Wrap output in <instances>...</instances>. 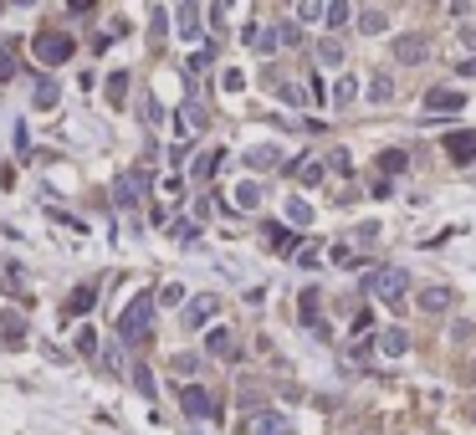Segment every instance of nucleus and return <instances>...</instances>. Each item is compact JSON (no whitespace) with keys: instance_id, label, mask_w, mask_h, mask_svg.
Returning <instances> with one entry per match:
<instances>
[{"instance_id":"nucleus-1","label":"nucleus","mask_w":476,"mask_h":435,"mask_svg":"<svg viewBox=\"0 0 476 435\" xmlns=\"http://www.w3.org/2000/svg\"><path fill=\"white\" fill-rule=\"evenodd\" d=\"M31 47H36V62H41V67H62V62L72 57V36H67V31H41Z\"/></svg>"},{"instance_id":"nucleus-2","label":"nucleus","mask_w":476,"mask_h":435,"mask_svg":"<svg viewBox=\"0 0 476 435\" xmlns=\"http://www.w3.org/2000/svg\"><path fill=\"white\" fill-rule=\"evenodd\" d=\"M405 287H410V277H405L400 267H384V272H374V277H369V292H374V297H384L389 308H400Z\"/></svg>"},{"instance_id":"nucleus-3","label":"nucleus","mask_w":476,"mask_h":435,"mask_svg":"<svg viewBox=\"0 0 476 435\" xmlns=\"http://www.w3.org/2000/svg\"><path fill=\"white\" fill-rule=\"evenodd\" d=\"M149 313H154V297H149V292H139V297L123 308V318H118V333H123V338L144 333V328H149Z\"/></svg>"},{"instance_id":"nucleus-4","label":"nucleus","mask_w":476,"mask_h":435,"mask_svg":"<svg viewBox=\"0 0 476 435\" xmlns=\"http://www.w3.org/2000/svg\"><path fill=\"white\" fill-rule=\"evenodd\" d=\"M180 405L190 410L195 420H205V415H221V405H215V400H210V389H200V384H185V389H180Z\"/></svg>"},{"instance_id":"nucleus-5","label":"nucleus","mask_w":476,"mask_h":435,"mask_svg":"<svg viewBox=\"0 0 476 435\" xmlns=\"http://www.w3.org/2000/svg\"><path fill=\"white\" fill-rule=\"evenodd\" d=\"M389 52H395L400 67H415V62H425V36L420 31H405V36H395V47H389Z\"/></svg>"},{"instance_id":"nucleus-6","label":"nucleus","mask_w":476,"mask_h":435,"mask_svg":"<svg viewBox=\"0 0 476 435\" xmlns=\"http://www.w3.org/2000/svg\"><path fill=\"white\" fill-rule=\"evenodd\" d=\"M425 108H436V113H456V108H466V98L456 93V87H430Z\"/></svg>"},{"instance_id":"nucleus-7","label":"nucleus","mask_w":476,"mask_h":435,"mask_svg":"<svg viewBox=\"0 0 476 435\" xmlns=\"http://www.w3.org/2000/svg\"><path fill=\"white\" fill-rule=\"evenodd\" d=\"M210 313H215V297H210V292H200V297H195L190 308H185V328H205Z\"/></svg>"},{"instance_id":"nucleus-8","label":"nucleus","mask_w":476,"mask_h":435,"mask_svg":"<svg viewBox=\"0 0 476 435\" xmlns=\"http://www.w3.org/2000/svg\"><path fill=\"white\" fill-rule=\"evenodd\" d=\"M287 415H277V410H262V415L251 420V435H287Z\"/></svg>"},{"instance_id":"nucleus-9","label":"nucleus","mask_w":476,"mask_h":435,"mask_svg":"<svg viewBox=\"0 0 476 435\" xmlns=\"http://www.w3.org/2000/svg\"><path fill=\"white\" fill-rule=\"evenodd\" d=\"M451 302H456V292H451V287H420V308H425V313H446Z\"/></svg>"},{"instance_id":"nucleus-10","label":"nucleus","mask_w":476,"mask_h":435,"mask_svg":"<svg viewBox=\"0 0 476 435\" xmlns=\"http://www.w3.org/2000/svg\"><path fill=\"white\" fill-rule=\"evenodd\" d=\"M446 149H451V159L471 164V159H476V134H451V139H446Z\"/></svg>"},{"instance_id":"nucleus-11","label":"nucleus","mask_w":476,"mask_h":435,"mask_svg":"<svg viewBox=\"0 0 476 435\" xmlns=\"http://www.w3.org/2000/svg\"><path fill=\"white\" fill-rule=\"evenodd\" d=\"M113 190H118V195H113V200H118V205H134V200H139V195H144V174H123V180H118Z\"/></svg>"},{"instance_id":"nucleus-12","label":"nucleus","mask_w":476,"mask_h":435,"mask_svg":"<svg viewBox=\"0 0 476 435\" xmlns=\"http://www.w3.org/2000/svg\"><path fill=\"white\" fill-rule=\"evenodd\" d=\"M405 348H410V333H405V328H384V333H379V354L395 359V354H405Z\"/></svg>"},{"instance_id":"nucleus-13","label":"nucleus","mask_w":476,"mask_h":435,"mask_svg":"<svg viewBox=\"0 0 476 435\" xmlns=\"http://www.w3.org/2000/svg\"><path fill=\"white\" fill-rule=\"evenodd\" d=\"M384 26H389V16H384L379 6H364V11H359V31L374 36V31H384Z\"/></svg>"},{"instance_id":"nucleus-14","label":"nucleus","mask_w":476,"mask_h":435,"mask_svg":"<svg viewBox=\"0 0 476 435\" xmlns=\"http://www.w3.org/2000/svg\"><path fill=\"white\" fill-rule=\"evenodd\" d=\"M175 21H180V36H190V41L200 36V26H195V21H200V6H180Z\"/></svg>"},{"instance_id":"nucleus-15","label":"nucleus","mask_w":476,"mask_h":435,"mask_svg":"<svg viewBox=\"0 0 476 435\" xmlns=\"http://www.w3.org/2000/svg\"><path fill=\"white\" fill-rule=\"evenodd\" d=\"M205 348H210V354H221V359H231V348H236V338H231V328H215V333L205 338Z\"/></svg>"},{"instance_id":"nucleus-16","label":"nucleus","mask_w":476,"mask_h":435,"mask_svg":"<svg viewBox=\"0 0 476 435\" xmlns=\"http://www.w3.org/2000/svg\"><path fill=\"white\" fill-rule=\"evenodd\" d=\"M354 98H359V82H354V77H338V82H333V103H338V108H349Z\"/></svg>"},{"instance_id":"nucleus-17","label":"nucleus","mask_w":476,"mask_h":435,"mask_svg":"<svg viewBox=\"0 0 476 435\" xmlns=\"http://www.w3.org/2000/svg\"><path fill=\"white\" fill-rule=\"evenodd\" d=\"M123 98H128V72H113V77H108V103L123 108Z\"/></svg>"},{"instance_id":"nucleus-18","label":"nucleus","mask_w":476,"mask_h":435,"mask_svg":"<svg viewBox=\"0 0 476 435\" xmlns=\"http://www.w3.org/2000/svg\"><path fill=\"white\" fill-rule=\"evenodd\" d=\"M236 205H241V210H256V205H262V190H256L251 180H246V185H236Z\"/></svg>"},{"instance_id":"nucleus-19","label":"nucleus","mask_w":476,"mask_h":435,"mask_svg":"<svg viewBox=\"0 0 476 435\" xmlns=\"http://www.w3.org/2000/svg\"><path fill=\"white\" fill-rule=\"evenodd\" d=\"M318 57L328 62V67H338V62H343V41H338V36H328V41H318Z\"/></svg>"},{"instance_id":"nucleus-20","label":"nucleus","mask_w":476,"mask_h":435,"mask_svg":"<svg viewBox=\"0 0 476 435\" xmlns=\"http://www.w3.org/2000/svg\"><path fill=\"white\" fill-rule=\"evenodd\" d=\"M302 318H308V328H323V318H318V287L302 292Z\"/></svg>"},{"instance_id":"nucleus-21","label":"nucleus","mask_w":476,"mask_h":435,"mask_svg":"<svg viewBox=\"0 0 476 435\" xmlns=\"http://www.w3.org/2000/svg\"><path fill=\"white\" fill-rule=\"evenodd\" d=\"M410 164V154H400V149H389V154H379V174H400Z\"/></svg>"},{"instance_id":"nucleus-22","label":"nucleus","mask_w":476,"mask_h":435,"mask_svg":"<svg viewBox=\"0 0 476 435\" xmlns=\"http://www.w3.org/2000/svg\"><path fill=\"white\" fill-rule=\"evenodd\" d=\"M246 164H251V169H277V149H251Z\"/></svg>"},{"instance_id":"nucleus-23","label":"nucleus","mask_w":476,"mask_h":435,"mask_svg":"<svg viewBox=\"0 0 476 435\" xmlns=\"http://www.w3.org/2000/svg\"><path fill=\"white\" fill-rule=\"evenodd\" d=\"M52 103H57V82L41 77V82H36V108H52Z\"/></svg>"},{"instance_id":"nucleus-24","label":"nucleus","mask_w":476,"mask_h":435,"mask_svg":"<svg viewBox=\"0 0 476 435\" xmlns=\"http://www.w3.org/2000/svg\"><path fill=\"white\" fill-rule=\"evenodd\" d=\"M16 72V57H11V41H0V82H11Z\"/></svg>"},{"instance_id":"nucleus-25","label":"nucleus","mask_w":476,"mask_h":435,"mask_svg":"<svg viewBox=\"0 0 476 435\" xmlns=\"http://www.w3.org/2000/svg\"><path fill=\"white\" fill-rule=\"evenodd\" d=\"M297 174H302V185H318V180H323V164L308 159V164H297Z\"/></svg>"},{"instance_id":"nucleus-26","label":"nucleus","mask_w":476,"mask_h":435,"mask_svg":"<svg viewBox=\"0 0 476 435\" xmlns=\"http://www.w3.org/2000/svg\"><path fill=\"white\" fill-rule=\"evenodd\" d=\"M134 384H139V395H154V374H149V369H144V364L134 369Z\"/></svg>"},{"instance_id":"nucleus-27","label":"nucleus","mask_w":476,"mask_h":435,"mask_svg":"<svg viewBox=\"0 0 476 435\" xmlns=\"http://www.w3.org/2000/svg\"><path fill=\"white\" fill-rule=\"evenodd\" d=\"M287 215H292L297 226H308V221H313V210H308V200H292V205H287Z\"/></svg>"},{"instance_id":"nucleus-28","label":"nucleus","mask_w":476,"mask_h":435,"mask_svg":"<svg viewBox=\"0 0 476 435\" xmlns=\"http://www.w3.org/2000/svg\"><path fill=\"white\" fill-rule=\"evenodd\" d=\"M195 369H200L195 354H175V374H195Z\"/></svg>"},{"instance_id":"nucleus-29","label":"nucleus","mask_w":476,"mask_h":435,"mask_svg":"<svg viewBox=\"0 0 476 435\" xmlns=\"http://www.w3.org/2000/svg\"><path fill=\"white\" fill-rule=\"evenodd\" d=\"M359 11L354 6H328V21H333V26H343V21H354Z\"/></svg>"},{"instance_id":"nucleus-30","label":"nucleus","mask_w":476,"mask_h":435,"mask_svg":"<svg viewBox=\"0 0 476 435\" xmlns=\"http://www.w3.org/2000/svg\"><path fill=\"white\" fill-rule=\"evenodd\" d=\"M169 231H175L180 241H195V236H200V231H195V221H175V226H169Z\"/></svg>"},{"instance_id":"nucleus-31","label":"nucleus","mask_w":476,"mask_h":435,"mask_svg":"<svg viewBox=\"0 0 476 435\" xmlns=\"http://www.w3.org/2000/svg\"><path fill=\"white\" fill-rule=\"evenodd\" d=\"M93 292H98V287H82V292L72 297V313H82V308H88V302H93Z\"/></svg>"},{"instance_id":"nucleus-32","label":"nucleus","mask_w":476,"mask_h":435,"mask_svg":"<svg viewBox=\"0 0 476 435\" xmlns=\"http://www.w3.org/2000/svg\"><path fill=\"white\" fill-rule=\"evenodd\" d=\"M77 348H82V354H93V348H98V338H93V328H82V333H77Z\"/></svg>"},{"instance_id":"nucleus-33","label":"nucleus","mask_w":476,"mask_h":435,"mask_svg":"<svg viewBox=\"0 0 476 435\" xmlns=\"http://www.w3.org/2000/svg\"><path fill=\"white\" fill-rule=\"evenodd\" d=\"M6 338H11V343H21V338H26V328H21V318H11V323H6Z\"/></svg>"},{"instance_id":"nucleus-34","label":"nucleus","mask_w":476,"mask_h":435,"mask_svg":"<svg viewBox=\"0 0 476 435\" xmlns=\"http://www.w3.org/2000/svg\"><path fill=\"white\" fill-rule=\"evenodd\" d=\"M456 72H461V77H476V57H466V62H461Z\"/></svg>"},{"instance_id":"nucleus-35","label":"nucleus","mask_w":476,"mask_h":435,"mask_svg":"<svg viewBox=\"0 0 476 435\" xmlns=\"http://www.w3.org/2000/svg\"><path fill=\"white\" fill-rule=\"evenodd\" d=\"M466 379H476V364H471V369H466Z\"/></svg>"},{"instance_id":"nucleus-36","label":"nucleus","mask_w":476,"mask_h":435,"mask_svg":"<svg viewBox=\"0 0 476 435\" xmlns=\"http://www.w3.org/2000/svg\"><path fill=\"white\" fill-rule=\"evenodd\" d=\"M471 420H476V405H471Z\"/></svg>"}]
</instances>
